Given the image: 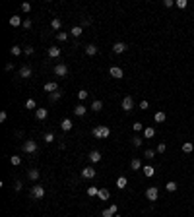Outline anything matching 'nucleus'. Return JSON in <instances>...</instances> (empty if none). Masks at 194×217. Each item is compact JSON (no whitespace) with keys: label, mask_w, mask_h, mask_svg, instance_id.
Returning a JSON list of instances; mask_svg holds the SVG:
<instances>
[{"label":"nucleus","mask_w":194,"mask_h":217,"mask_svg":"<svg viewBox=\"0 0 194 217\" xmlns=\"http://www.w3.org/2000/svg\"><path fill=\"white\" fill-rule=\"evenodd\" d=\"M91 134H93V138H97V140H105V138L111 136V128H109V126H105V124H99V126L93 128Z\"/></svg>","instance_id":"nucleus-1"},{"label":"nucleus","mask_w":194,"mask_h":217,"mask_svg":"<svg viewBox=\"0 0 194 217\" xmlns=\"http://www.w3.org/2000/svg\"><path fill=\"white\" fill-rule=\"evenodd\" d=\"M157 196H159V190H157V186H150V188H146V198H148L150 202H155Z\"/></svg>","instance_id":"nucleus-2"},{"label":"nucleus","mask_w":194,"mask_h":217,"mask_svg":"<svg viewBox=\"0 0 194 217\" xmlns=\"http://www.w3.org/2000/svg\"><path fill=\"white\" fill-rule=\"evenodd\" d=\"M23 151L25 153H35V151H37V142H35V140H27L23 144Z\"/></svg>","instance_id":"nucleus-3"},{"label":"nucleus","mask_w":194,"mask_h":217,"mask_svg":"<svg viewBox=\"0 0 194 217\" xmlns=\"http://www.w3.org/2000/svg\"><path fill=\"white\" fill-rule=\"evenodd\" d=\"M43 196H45V188L43 186H39V184H37V186H33V188H31V198H43Z\"/></svg>","instance_id":"nucleus-4"},{"label":"nucleus","mask_w":194,"mask_h":217,"mask_svg":"<svg viewBox=\"0 0 194 217\" xmlns=\"http://www.w3.org/2000/svg\"><path fill=\"white\" fill-rule=\"evenodd\" d=\"M55 74H56L58 78H64L66 74H68V66H66V64H56V66H55Z\"/></svg>","instance_id":"nucleus-5"},{"label":"nucleus","mask_w":194,"mask_h":217,"mask_svg":"<svg viewBox=\"0 0 194 217\" xmlns=\"http://www.w3.org/2000/svg\"><path fill=\"white\" fill-rule=\"evenodd\" d=\"M132 109H134V99L132 97H124L122 99V110L128 113V110H132Z\"/></svg>","instance_id":"nucleus-6"},{"label":"nucleus","mask_w":194,"mask_h":217,"mask_svg":"<svg viewBox=\"0 0 194 217\" xmlns=\"http://www.w3.org/2000/svg\"><path fill=\"white\" fill-rule=\"evenodd\" d=\"M109 74H111L113 78H117V80H120V78L124 76V72H122V68H118V66H111V70H109Z\"/></svg>","instance_id":"nucleus-7"},{"label":"nucleus","mask_w":194,"mask_h":217,"mask_svg":"<svg viewBox=\"0 0 194 217\" xmlns=\"http://www.w3.org/2000/svg\"><path fill=\"white\" fill-rule=\"evenodd\" d=\"M97 198L101 200V202H107V200L111 198V192H109L107 188H99V194H97Z\"/></svg>","instance_id":"nucleus-8"},{"label":"nucleus","mask_w":194,"mask_h":217,"mask_svg":"<svg viewBox=\"0 0 194 217\" xmlns=\"http://www.w3.org/2000/svg\"><path fill=\"white\" fill-rule=\"evenodd\" d=\"M82 177H83V178H93V177H95V169H93V167L82 169Z\"/></svg>","instance_id":"nucleus-9"},{"label":"nucleus","mask_w":194,"mask_h":217,"mask_svg":"<svg viewBox=\"0 0 194 217\" xmlns=\"http://www.w3.org/2000/svg\"><path fill=\"white\" fill-rule=\"evenodd\" d=\"M45 93H55V91H58V86H56L55 82H49V83H45Z\"/></svg>","instance_id":"nucleus-10"},{"label":"nucleus","mask_w":194,"mask_h":217,"mask_svg":"<svg viewBox=\"0 0 194 217\" xmlns=\"http://www.w3.org/2000/svg\"><path fill=\"white\" fill-rule=\"evenodd\" d=\"M124 51H126V45H124V43H115L113 45V52H115V54H120V52H124Z\"/></svg>","instance_id":"nucleus-11"},{"label":"nucleus","mask_w":194,"mask_h":217,"mask_svg":"<svg viewBox=\"0 0 194 217\" xmlns=\"http://www.w3.org/2000/svg\"><path fill=\"white\" fill-rule=\"evenodd\" d=\"M35 116H37V120H45L47 116H49V110L47 109H37L35 110Z\"/></svg>","instance_id":"nucleus-12"},{"label":"nucleus","mask_w":194,"mask_h":217,"mask_svg":"<svg viewBox=\"0 0 194 217\" xmlns=\"http://www.w3.org/2000/svg\"><path fill=\"white\" fill-rule=\"evenodd\" d=\"M72 126H74V124H72V120H70V118H64V120L60 122V128L64 130V132H70V130H72Z\"/></svg>","instance_id":"nucleus-13"},{"label":"nucleus","mask_w":194,"mask_h":217,"mask_svg":"<svg viewBox=\"0 0 194 217\" xmlns=\"http://www.w3.org/2000/svg\"><path fill=\"white\" fill-rule=\"evenodd\" d=\"M10 25H12V27H19V25H23V22H22L19 16H12V18H10Z\"/></svg>","instance_id":"nucleus-14"},{"label":"nucleus","mask_w":194,"mask_h":217,"mask_svg":"<svg viewBox=\"0 0 194 217\" xmlns=\"http://www.w3.org/2000/svg\"><path fill=\"white\" fill-rule=\"evenodd\" d=\"M49 56L51 58H58L60 56V47H49Z\"/></svg>","instance_id":"nucleus-15"},{"label":"nucleus","mask_w":194,"mask_h":217,"mask_svg":"<svg viewBox=\"0 0 194 217\" xmlns=\"http://www.w3.org/2000/svg\"><path fill=\"white\" fill-rule=\"evenodd\" d=\"M126 184H128V178H126V177H118V178H117V188H118V190L126 188Z\"/></svg>","instance_id":"nucleus-16"},{"label":"nucleus","mask_w":194,"mask_h":217,"mask_svg":"<svg viewBox=\"0 0 194 217\" xmlns=\"http://www.w3.org/2000/svg\"><path fill=\"white\" fill-rule=\"evenodd\" d=\"M87 113V107H83V105H78V107H74V114L76 116H83Z\"/></svg>","instance_id":"nucleus-17"},{"label":"nucleus","mask_w":194,"mask_h":217,"mask_svg":"<svg viewBox=\"0 0 194 217\" xmlns=\"http://www.w3.org/2000/svg\"><path fill=\"white\" fill-rule=\"evenodd\" d=\"M153 120H155V122H165V120H167V114L163 113V110H159V113H155V116H153Z\"/></svg>","instance_id":"nucleus-18"},{"label":"nucleus","mask_w":194,"mask_h":217,"mask_svg":"<svg viewBox=\"0 0 194 217\" xmlns=\"http://www.w3.org/2000/svg\"><path fill=\"white\" fill-rule=\"evenodd\" d=\"M90 161L91 163H99L101 161V153L99 151H90Z\"/></svg>","instance_id":"nucleus-19"},{"label":"nucleus","mask_w":194,"mask_h":217,"mask_svg":"<svg viewBox=\"0 0 194 217\" xmlns=\"http://www.w3.org/2000/svg\"><path fill=\"white\" fill-rule=\"evenodd\" d=\"M155 136V130L151 128V126H148V128H144V140H150V138Z\"/></svg>","instance_id":"nucleus-20"},{"label":"nucleus","mask_w":194,"mask_h":217,"mask_svg":"<svg viewBox=\"0 0 194 217\" xmlns=\"http://www.w3.org/2000/svg\"><path fill=\"white\" fill-rule=\"evenodd\" d=\"M86 54H87V56H95V54H97V47H95V45H87V47H86Z\"/></svg>","instance_id":"nucleus-21"},{"label":"nucleus","mask_w":194,"mask_h":217,"mask_svg":"<svg viewBox=\"0 0 194 217\" xmlns=\"http://www.w3.org/2000/svg\"><path fill=\"white\" fill-rule=\"evenodd\" d=\"M142 171H144V174H146V177H153V174H155V169L151 167V165H146V167H142Z\"/></svg>","instance_id":"nucleus-22"},{"label":"nucleus","mask_w":194,"mask_h":217,"mask_svg":"<svg viewBox=\"0 0 194 217\" xmlns=\"http://www.w3.org/2000/svg\"><path fill=\"white\" fill-rule=\"evenodd\" d=\"M27 177H29V180H37V178L41 177V173L37 171V169H31V171L27 173Z\"/></svg>","instance_id":"nucleus-23"},{"label":"nucleus","mask_w":194,"mask_h":217,"mask_svg":"<svg viewBox=\"0 0 194 217\" xmlns=\"http://www.w3.org/2000/svg\"><path fill=\"white\" fill-rule=\"evenodd\" d=\"M51 27L55 29V31H60V27H62V22H60L58 18H55V19L51 22Z\"/></svg>","instance_id":"nucleus-24"},{"label":"nucleus","mask_w":194,"mask_h":217,"mask_svg":"<svg viewBox=\"0 0 194 217\" xmlns=\"http://www.w3.org/2000/svg\"><path fill=\"white\" fill-rule=\"evenodd\" d=\"M70 33L74 35V37H80V35L83 33V27H82V25H76V27H72V29H70Z\"/></svg>","instance_id":"nucleus-25"},{"label":"nucleus","mask_w":194,"mask_h":217,"mask_svg":"<svg viewBox=\"0 0 194 217\" xmlns=\"http://www.w3.org/2000/svg\"><path fill=\"white\" fill-rule=\"evenodd\" d=\"M19 76H22V78H31V68L29 66H23L22 70H19Z\"/></svg>","instance_id":"nucleus-26"},{"label":"nucleus","mask_w":194,"mask_h":217,"mask_svg":"<svg viewBox=\"0 0 194 217\" xmlns=\"http://www.w3.org/2000/svg\"><path fill=\"white\" fill-rule=\"evenodd\" d=\"M182 151H185V153H192L194 151L192 142H185V144H182Z\"/></svg>","instance_id":"nucleus-27"},{"label":"nucleus","mask_w":194,"mask_h":217,"mask_svg":"<svg viewBox=\"0 0 194 217\" xmlns=\"http://www.w3.org/2000/svg\"><path fill=\"white\" fill-rule=\"evenodd\" d=\"M101 109H103V101H99V99H97V101H93V103H91V110H95V113H99Z\"/></svg>","instance_id":"nucleus-28"},{"label":"nucleus","mask_w":194,"mask_h":217,"mask_svg":"<svg viewBox=\"0 0 194 217\" xmlns=\"http://www.w3.org/2000/svg\"><path fill=\"white\" fill-rule=\"evenodd\" d=\"M25 109H27V110H37V103H35L33 101V99H27V101H25Z\"/></svg>","instance_id":"nucleus-29"},{"label":"nucleus","mask_w":194,"mask_h":217,"mask_svg":"<svg viewBox=\"0 0 194 217\" xmlns=\"http://www.w3.org/2000/svg\"><path fill=\"white\" fill-rule=\"evenodd\" d=\"M165 188H167V192H175V190L179 188V186H177V182H175V180H169V182H167V186H165Z\"/></svg>","instance_id":"nucleus-30"},{"label":"nucleus","mask_w":194,"mask_h":217,"mask_svg":"<svg viewBox=\"0 0 194 217\" xmlns=\"http://www.w3.org/2000/svg\"><path fill=\"white\" fill-rule=\"evenodd\" d=\"M97 194H99L97 186H90V188H87V196H90V198H93V196H97Z\"/></svg>","instance_id":"nucleus-31"},{"label":"nucleus","mask_w":194,"mask_h":217,"mask_svg":"<svg viewBox=\"0 0 194 217\" xmlns=\"http://www.w3.org/2000/svg\"><path fill=\"white\" fill-rule=\"evenodd\" d=\"M43 140L47 142V144H52V142H55V134H52V132H47V134L43 136Z\"/></svg>","instance_id":"nucleus-32"},{"label":"nucleus","mask_w":194,"mask_h":217,"mask_svg":"<svg viewBox=\"0 0 194 217\" xmlns=\"http://www.w3.org/2000/svg\"><path fill=\"white\" fill-rule=\"evenodd\" d=\"M130 167H132L134 171H138V169H142V161H140V159H132V163H130Z\"/></svg>","instance_id":"nucleus-33"},{"label":"nucleus","mask_w":194,"mask_h":217,"mask_svg":"<svg viewBox=\"0 0 194 217\" xmlns=\"http://www.w3.org/2000/svg\"><path fill=\"white\" fill-rule=\"evenodd\" d=\"M60 95H62V93H60V89H58V91H55V93H51V95H49V99H51V101H52V103H55V101H58V99H60Z\"/></svg>","instance_id":"nucleus-34"},{"label":"nucleus","mask_w":194,"mask_h":217,"mask_svg":"<svg viewBox=\"0 0 194 217\" xmlns=\"http://www.w3.org/2000/svg\"><path fill=\"white\" fill-rule=\"evenodd\" d=\"M10 161H12L14 167H18L19 163H22V157H19V155H12V157H10Z\"/></svg>","instance_id":"nucleus-35"},{"label":"nucleus","mask_w":194,"mask_h":217,"mask_svg":"<svg viewBox=\"0 0 194 217\" xmlns=\"http://www.w3.org/2000/svg\"><path fill=\"white\" fill-rule=\"evenodd\" d=\"M175 6H177V8H181V10H185V8L188 6V2H186V0H177Z\"/></svg>","instance_id":"nucleus-36"},{"label":"nucleus","mask_w":194,"mask_h":217,"mask_svg":"<svg viewBox=\"0 0 194 217\" xmlns=\"http://www.w3.org/2000/svg\"><path fill=\"white\" fill-rule=\"evenodd\" d=\"M87 95H90V93H87L86 89H82V91H78V97H80V101H86V99H87Z\"/></svg>","instance_id":"nucleus-37"},{"label":"nucleus","mask_w":194,"mask_h":217,"mask_svg":"<svg viewBox=\"0 0 194 217\" xmlns=\"http://www.w3.org/2000/svg\"><path fill=\"white\" fill-rule=\"evenodd\" d=\"M144 157H148V159H153V157H155V151H153V149H146V151H144Z\"/></svg>","instance_id":"nucleus-38"},{"label":"nucleus","mask_w":194,"mask_h":217,"mask_svg":"<svg viewBox=\"0 0 194 217\" xmlns=\"http://www.w3.org/2000/svg\"><path fill=\"white\" fill-rule=\"evenodd\" d=\"M132 130H134V132L144 130V124H142V122H134V124H132Z\"/></svg>","instance_id":"nucleus-39"},{"label":"nucleus","mask_w":194,"mask_h":217,"mask_svg":"<svg viewBox=\"0 0 194 217\" xmlns=\"http://www.w3.org/2000/svg\"><path fill=\"white\" fill-rule=\"evenodd\" d=\"M56 37H58V41H60V43H64V41L68 39V35L64 33V31H58V35H56Z\"/></svg>","instance_id":"nucleus-40"},{"label":"nucleus","mask_w":194,"mask_h":217,"mask_svg":"<svg viewBox=\"0 0 194 217\" xmlns=\"http://www.w3.org/2000/svg\"><path fill=\"white\" fill-rule=\"evenodd\" d=\"M22 52H23V49H19V47H12V54L14 56H19Z\"/></svg>","instance_id":"nucleus-41"},{"label":"nucleus","mask_w":194,"mask_h":217,"mask_svg":"<svg viewBox=\"0 0 194 217\" xmlns=\"http://www.w3.org/2000/svg\"><path fill=\"white\" fill-rule=\"evenodd\" d=\"M22 10H23L25 14H27V12H31V4H29V2H23V4H22Z\"/></svg>","instance_id":"nucleus-42"},{"label":"nucleus","mask_w":194,"mask_h":217,"mask_svg":"<svg viewBox=\"0 0 194 217\" xmlns=\"http://www.w3.org/2000/svg\"><path fill=\"white\" fill-rule=\"evenodd\" d=\"M132 144H134L136 147H140V145L144 144V140H142V138H134V140H132Z\"/></svg>","instance_id":"nucleus-43"},{"label":"nucleus","mask_w":194,"mask_h":217,"mask_svg":"<svg viewBox=\"0 0 194 217\" xmlns=\"http://www.w3.org/2000/svg\"><path fill=\"white\" fill-rule=\"evenodd\" d=\"M167 151V145L165 144H159V145H157V153H165Z\"/></svg>","instance_id":"nucleus-44"},{"label":"nucleus","mask_w":194,"mask_h":217,"mask_svg":"<svg viewBox=\"0 0 194 217\" xmlns=\"http://www.w3.org/2000/svg\"><path fill=\"white\" fill-rule=\"evenodd\" d=\"M103 217H115V213H113V211H111V209L107 208V209L103 211Z\"/></svg>","instance_id":"nucleus-45"},{"label":"nucleus","mask_w":194,"mask_h":217,"mask_svg":"<svg viewBox=\"0 0 194 217\" xmlns=\"http://www.w3.org/2000/svg\"><path fill=\"white\" fill-rule=\"evenodd\" d=\"M109 209H111V211H113V213H115V215H117V211H118V205H117V204H111V205H109Z\"/></svg>","instance_id":"nucleus-46"},{"label":"nucleus","mask_w":194,"mask_h":217,"mask_svg":"<svg viewBox=\"0 0 194 217\" xmlns=\"http://www.w3.org/2000/svg\"><path fill=\"white\" fill-rule=\"evenodd\" d=\"M6 118H8L6 110H2V113H0V122H6Z\"/></svg>","instance_id":"nucleus-47"},{"label":"nucleus","mask_w":194,"mask_h":217,"mask_svg":"<svg viewBox=\"0 0 194 217\" xmlns=\"http://www.w3.org/2000/svg\"><path fill=\"white\" fill-rule=\"evenodd\" d=\"M23 52H25V54H33V47H25V49H23Z\"/></svg>","instance_id":"nucleus-48"},{"label":"nucleus","mask_w":194,"mask_h":217,"mask_svg":"<svg viewBox=\"0 0 194 217\" xmlns=\"http://www.w3.org/2000/svg\"><path fill=\"white\" fill-rule=\"evenodd\" d=\"M14 188H16V190H18V192H19V190L23 188V184H22V180H18V182H16V184H14Z\"/></svg>","instance_id":"nucleus-49"},{"label":"nucleus","mask_w":194,"mask_h":217,"mask_svg":"<svg viewBox=\"0 0 194 217\" xmlns=\"http://www.w3.org/2000/svg\"><path fill=\"white\" fill-rule=\"evenodd\" d=\"M148 107H150V103H148V101H142V103H140V109H142V110H146Z\"/></svg>","instance_id":"nucleus-50"},{"label":"nucleus","mask_w":194,"mask_h":217,"mask_svg":"<svg viewBox=\"0 0 194 217\" xmlns=\"http://www.w3.org/2000/svg\"><path fill=\"white\" fill-rule=\"evenodd\" d=\"M173 4H175V2H173V0H165V2H163V6H165V8H171Z\"/></svg>","instance_id":"nucleus-51"},{"label":"nucleus","mask_w":194,"mask_h":217,"mask_svg":"<svg viewBox=\"0 0 194 217\" xmlns=\"http://www.w3.org/2000/svg\"><path fill=\"white\" fill-rule=\"evenodd\" d=\"M23 27H25V29L31 27V19H25V22H23Z\"/></svg>","instance_id":"nucleus-52"},{"label":"nucleus","mask_w":194,"mask_h":217,"mask_svg":"<svg viewBox=\"0 0 194 217\" xmlns=\"http://www.w3.org/2000/svg\"><path fill=\"white\" fill-rule=\"evenodd\" d=\"M10 70H14V62H8L6 64V72H10Z\"/></svg>","instance_id":"nucleus-53"},{"label":"nucleus","mask_w":194,"mask_h":217,"mask_svg":"<svg viewBox=\"0 0 194 217\" xmlns=\"http://www.w3.org/2000/svg\"><path fill=\"white\" fill-rule=\"evenodd\" d=\"M91 23V19H83V22H82V27H86V25H90Z\"/></svg>","instance_id":"nucleus-54"},{"label":"nucleus","mask_w":194,"mask_h":217,"mask_svg":"<svg viewBox=\"0 0 194 217\" xmlns=\"http://www.w3.org/2000/svg\"><path fill=\"white\" fill-rule=\"evenodd\" d=\"M115 217H120V215H118V213H117V215H115Z\"/></svg>","instance_id":"nucleus-55"}]
</instances>
